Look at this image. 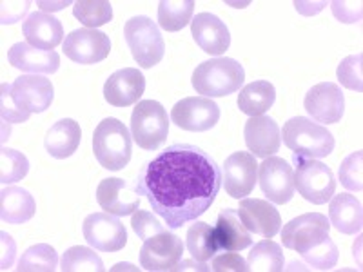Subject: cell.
Wrapping results in <instances>:
<instances>
[{
	"label": "cell",
	"mask_w": 363,
	"mask_h": 272,
	"mask_svg": "<svg viewBox=\"0 0 363 272\" xmlns=\"http://www.w3.org/2000/svg\"><path fill=\"white\" fill-rule=\"evenodd\" d=\"M362 160H363V153L362 151H356V153L349 154V157L342 162L338 171L342 186L349 191H354V193H359V191L363 189Z\"/></svg>",
	"instance_id": "obj_38"
},
{
	"label": "cell",
	"mask_w": 363,
	"mask_h": 272,
	"mask_svg": "<svg viewBox=\"0 0 363 272\" xmlns=\"http://www.w3.org/2000/svg\"><path fill=\"white\" fill-rule=\"evenodd\" d=\"M33 196L22 187H8L0 191V218L4 223L11 225H21L29 222L35 216Z\"/></svg>",
	"instance_id": "obj_27"
},
{
	"label": "cell",
	"mask_w": 363,
	"mask_h": 272,
	"mask_svg": "<svg viewBox=\"0 0 363 272\" xmlns=\"http://www.w3.org/2000/svg\"><path fill=\"white\" fill-rule=\"evenodd\" d=\"M329 222L338 232L358 234L363 227V210L352 194H336L329 203Z\"/></svg>",
	"instance_id": "obj_26"
},
{
	"label": "cell",
	"mask_w": 363,
	"mask_h": 272,
	"mask_svg": "<svg viewBox=\"0 0 363 272\" xmlns=\"http://www.w3.org/2000/svg\"><path fill=\"white\" fill-rule=\"evenodd\" d=\"M301 258L311 265V267L318 268V271H330L333 267H336L340 258V252L336 244L329 238H325L320 244L313 245L309 251H306L301 254Z\"/></svg>",
	"instance_id": "obj_36"
},
{
	"label": "cell",
	"mask_w": 363,
	"mask_h": 272,
	"mask_svg": "<svg viewBox=\"0 0 363 272\" xmlns=\"http://www.w3.org/2000/svg\"><path fill=\"white\" fill-rule=\"evenodd\" d=\"M213 231H215V239L220 251H244L252 244L251 232L240 220L238 210H222Z\"/></svg>",
	"instance_id": "obj_24"
},
{
	"label": "cell",
	"mask_w": 363,
	"mask_h": 272,
	"mask_svg": "<svg viewBox=\"0 0 363 272\" xmlns=\"http://www.w3.org/2000/svg\"><path fill=\"white\" fill-rule=\"evenodd\" d=\"M184 254V244L173 232H160L144 242L140 249V265L149 272L177 271Z\"/></svg>",
	"instance_id": "obj_10"
},
{
	"label": "cell",
	"mask_w": 363,
	"mask_h": 272,
	"mask_svg": "<svg viewBox=\"0 0 363 272\" xmlns=\"http://www.w3.org/2000/svg\"><path fill=\"white\" fill-rule=\"evenodd\" d=\"M245 144L255 158H269L281 145V132L271 116H251L244 129Z\"/></svg>",
	"instance_id": "obj_21"
},
{
	"label": "cell",
	"mask_w": 363,
	"mask_h": 272,
	"mask_svg": "<svg viewBox=\"0 0 363 272\" xmlns=\"http://www.w3.org/2000/svg\"><path fill=\"white\" fill-rule=\"evenodd\" d=\"M274 100H277L274 86L267 80H256L240 91L238 108L249 116H262L272 108Z\"/></svg>",
	"instance_id": "obj_28"
},
{
	"label": "cell",
	"mask_w": 363,
	"mask_h": 272,
	"mask_svg": "<svg viewBox=\"0 0 363 272\" xmlns=\"http://www.w3.org/2000/svg\"><path fill=\"white\" fill-rule=\"evenodd\" d=\"M222 181V169L203 149L174 144L145 164L135 189L169 229H182L211 209Z\"/></svg>",
	"instance_id": "obj_1"
},
{
	"label": "cell",
	"mask_w": 363,
	"mask_h": 272,
	"mask_svg": "<svg viewBox=\"0 0 363 272\" xmlns=\"http://www.w3.org/2000/svg\"><path fill=\"white\" fill-rule=\"evenodd\" d=\"M169 135V118L164 106L155 100L136 103L131 115V136L138 147L157 151L165 144Z\"/></svg>",
	"instance_id": "obj_6"
},
{
	"label": "cell",
	"mask_w": 363,
	"mask_h": 272,
	"mask_svg": "<svg viewBox=\"0 0 363 272\" xmlns=\"http://www.w3.org/2000/svg\"><path fill=\"white\" fill-rule=\"evenodd\" d=\"M82 140V131H80L79 122L71 118L58 120L57 124L51 125V129L45 132L44 147L45 151L57 160H64L74 154Z\"/></svg>",
	"instance_id": "obj_25"
},
{
	"label": "cell",
	"mask_w": 363,
	"mask_h": 272,
	"mask_svg": "<svg viewBox=\"0 0 363 272\" xmlns=\"http://www.w3.org/2000/svg\"><path fill=\"white\" fill-rule=\"evenodd\" d=\"M93 151L104 169L122 171L133 154V140L124 122L106 118L93 132Z\"/></svg>",
	"instance_id": "obj_4"
},
{
	"label": "cell",
	"mask_w": 363,
	"mask_h": 272,
	"mask_svg": "<svg viewBox=\"0 0 363 272\" xmlns=\"http://www.w3.org/2000/svg\"><path fill=\"white\" fill-rule=\"evenodd\" d=\"M193 87L207 98L236 93L245 82V71L235 58L216 57L200 64L193 73Z\"/></svg>",
	"instance_id": "obj_2"
},
{
	"label": "cell",
	"mask_w": 363,
	"mask_h": 272,
	"mask_svg": "<svg viewBox=\"0 0 363 272\" xmlns=\"http://www.w3.org/2000/svg\"><path fill=\"white\" fill-rule=\"evenodd\" d=\"M26 42L37 50L53 51L64 38V28L58 18L48 13H31L22 24Z\"/></svg>",
	"instance_id": "obj_23"
},
{
	"label": "cell",
	"mask_w": 363,
	"mask_h": 272,
	"mask_svg": "<svg viewBox=\"0 0 363 272\" xmlns=\"http://www.w3.org/2000/svg\"><path fill=\"white\" fill-rule=\"evenodd\" d=\"M223 183L229 196L240 200L252 193L258 180V164L251 153H233L223 164Z\"/></svg>",
	"instance_id": "obj_15"
},
{
	"label": "cell",
	"mask_w": 363,
	"mask_h": 272,
	"mask_svg": "<svg viewBox=\"0 0 363 272\" xmlns=\"http://www.w3.org/2000/svg\"><path fill=\"white\" fill-rule=\"evenodd\" d=\"M329 231L330 222L327 220V216L320 215V212H307V215L291 220L284 227L281 238H284L285 247L301 256L313 245L329 238Z\"/></svg>",
	"instance_id": "obj_9"
},
{
	"label": "cell",
	"mask_w": 363,
	"mask_h": 272,
	"mask_svg": "<svg viewBox=\"0 0 363 272\" xmlns=\"http://www.w3.org/2000/svg\"><path fill=\"white\" fill-rule=\"evenodd\" d=\"M29 9V2H2V24H13Z\"/></svg>",
	"instance_id": "obj_43"
},
{
	"label": "cell",
	"mask_w": 363,
	"mask_h": 272,
	"mask_svg": "<svg viewBox=\"0 0 363 272\" xmlns=\"http://www.w3.org/2000/svg\"><path fill=\"white\" fill-rule=\"evenodd\" d=\"M0 115H2V122H8V124H22V122H28V118L31 115L22 111L17 106V102L13 100L11 93V84H2L0 87Z\"/></svg>",
	"instance_id": "obj_39"
},
{
	"label": "cell",
	"mask_w": 363,
	"mask_h": 272,
	"mask_svg": "<svg viewBox=\"0 0 363 272\" xmlns=\"http://www.w3.org/2000/svg\"><path fill=\"white\" fill-rule=\"evenodd\" d=\"M8 60L15 69L35 74H53L60 67V57L57 51L37 50L28 42H17L8 51Z\"/></svg>",
	"instance_id": "obj_22"
},
{
	"label": "cell",
	"mask_w": 363,
	"mask_h": 272,
	"mask_svg": "<svg viewBox=\"0 0 363 272\" xmlns=\"http://www.w3.org/2000/svg\"><path fill=\"white\" fill-rule=\"evenodd\" d=\"M171 120L184 131L203 132L218 124L220 108L207 96H187L174 103Z\"/></svg>",
	"instance_id": "obj_12"
},
{
	"label": "cell",
	"mask_w": 363,
	"mask_h": 272,
	"mask_svg": "<svg viewBox=\"0 0 363 272\" xmlns=\"http://www.w3.org/2000/svg\"><path fill=\"white\" fill-rule=\"evenodd\" d=\"M247 265L249 271L255 272H281L285 265L284 251L277 242L265 238L249 252Z\"/></svg>",
	"instance_id": "obj_29"
},
{
	"label": "cell",
	"mask_w": 363,
	"mask_h": 272,
	"mask_svg": "<svg viewBox=\"0 0 363 272\" xmlns=\"http://www.w3.org/2000/svg\"><path fill=\"white\" fill-rule=\"evenodd\" d=\"M58 265V256L51 245L38 244L29 247L18 260V272H53Z\"/></svg>",
	"instance_id": "obj_33"
},
{
	"label": "cell",
	"mask_w": 363,
	"mask_h": 272,
	"mask_svg": "<svg viewBox=\"0 0 363 272\" xmlns=\"http://www.w3.org/2000/svg\"><path fill=\"white\" fill-rule=\"evenodd\" d=\"M124 37L131 50L135 62L144 69H151L162 62L165 55V42L160 29L145 15H138L125 22Z\"/></svg>",
	"instance_id": "obj_5"
},
{
	"label": "cell",
	"mask_w": 363,
	"mask_h": 272,
	"mask_svg": "<svg viewBox=\"0 0 363 272\" xmlns=\"http://www.w3.org/2000/svg\"><path fill=\"white\" fill-rule=\"evenodd\" d=\"M303 108L316 122L338 124L345 113V98L338 84L322 82L307 91Z\"/></svg>",
	"instance_id": "obj_14"
},
{
	"label": "cell",
	"mask_w": 363,
	"mask_h": 272,
	"mask_svg": "<svg viewBox=\"0 0 363 272\" xmlns=\"http://www.w3.org/2000/svg\"><path fill=\"white\" fill-rule=\"evenodd\" d=\"M96 202L109 215L129 216L138 210L140 194L122 178H106L96 189Z\"/></svg>",
	"instance_id": "obj_18"
},
{
	"label": "cell",
	"mask_w": 363,
	"mask_h": 272,
	"mask_svg": "<svg viewBox=\"0 0 363 272\" xmlns=\"http://www.w3.org/2000/svg\"><path fill=\"white\" fill-rule=\"evenodd\" d=\"M29 173V162L26 154L15 149L2 147L0 151V181L4 186L21 181Z\"/></svg>",
	"instance_id": "obj_35"
},
{
	"label": "cell",
	"mask_w": 363,
	"mask_h": 272,
	"mask_svg": "<svg viewBox=\"0 0 363 272\" xmlns=\"http://www.w3.org/2000/svg\"><path fill=\"white\" fill-rule=\"evenodd\" d=\"M284 144L294 154L303 158H325L335 149V136L322 124H316L306 116L287 120L281 131Z\"/></svg>",
	"instance_id": "obj_3"
},
{
	"label": "cell",
	"mask_w": 363,
	"mask_h": 272,
	"mask_svg": "<svg viewBox=\"0 0 363 272\" xmlns=\"http://www.w3.org/2000/svg\"><path fill=\"white\" fill-rule=\"evenodd\" d=\"M73 15L87 29H96L113 18V8L108 0H79L73 4Z\"/></svg>",
	"instance_id": "obj_34"
},
{
	"label": "cell",
	"mask_w": 363,
	"mask_h": 272,
	"mask_svg": "<svg viewBox=\"0 0 363 272\" xmlns=\"http://www.w3.org/2000/svg\"><path fill=\"white\" fill-rule=\"evenodd\" d=\"M145 91V76L136 67H124L113 73L104 86V98L113 108H129L138 103Z\"/></svg>",
	"instance_id": "obj_17"
},
{
	"label": "cell",
	"mask_w": 363,
	"mask_h": 272,
	"mask_svg": "<svg viewBox=\"0 0 363 272\" xmlns=\"http://www.w3.org/2000/svg\"><path fill=\"white\" fill-rule=\"evenodd\" d=\"M238 216L251 234L272 238L281 229V216L272 203L260 198H245L240 202Z\"/></svg>",
	"instance_id": "obj_19"
},
{
	"label": "cell",
	"mask_w": 363,
	"mask_h": 272,
	"mask_svg": "<svg viewBox=\"0 0 363 272\" xmlns=\"http://www.w3.org/2000/svg\"><path fill=\"white\" fill-rule=\"evenodd\" d=\"M131 227L133 231L136 232V236L144 239V242L147 238H151V236L160 234V232L165 231L164 225L151 212H147V210H136V212H133Z\"/></svg>",
	"instance_id": "obj_40"
},
{
	"label": "cell",
	"mask_w": 363,
	"mask_h": 272,
	"mask_svg": "<svg viewBox=\"0 0 363 272\" xmlns=\"http://www.w3.org/2000/svg\"><path fill=\"white\" fill-rule=\"evenodd\" d=\"M294 189H298L301 198L314 205H323L335 196L336 180L329 165L298 154H294Z\"/></svg>",
	"instance_id": "obj_7"
},
{
	"label": "cell",
	"mask_w": 363,
	"mask_h": 272,
	"mask_svg": "<svg viewBox=\"0 0 363 272\" xmlns=\"http://www.w3.org/2000/svg\"><path fill=\"white\" fill-rule=\"evenodd\" d=\"M258 180L262 193L269 202L284 205L294 196V171L293 165L284 158L269 157L258 165Z\"/></svg>",
	"instance_id": "obj_11"
},
{
	"label": "cell",
	"mask_w": 363,
	"mask_h": 272,
	"mask_svg": "<svg viewBox=\"0 0 363 272\" xmlns=\"http://www.w3.org/2000/svg\"><path fill=\"white\" fill-rule=\"evenodd\" d=\"M330 9L335 13V17L343 24H354V22L362 21V2H340V0H335V2H330Z\"/></svg>",
	"instance_id": "obj_42"
},
{
	"label": "cell",
	"mask_w": 363,
	"mask_h": 272,
	"mask_svg": "<svg viewBox=\"0 0 363 272\" xmlns=\"http://www.w3.org/2000/svg\"><path fill=\"white\" fill-rule=\"evenodd\" d=\"M211 271L215 272H247V261L242 258L236 251H225L223 254L213 256L211 261Z\"/></svg>",
	"instance_id": "obj_41"
},
{
	"label": "cell",
	"mask_w": 363,
	"mask_h": 272,
	"mask_svg": "<svg viewBox=\"0 0 363 272\" xmlns=\"http://www.w3.org/2000/svg\"><path fill=\"white\" fill-rule=\"evenodd\" d=\"M38 6H40L42 9H60V8H64V6H67V2L66 4L62 2V4H53V6H51L50 2H38Z\"/></svg>",
	"instance_id": "obj_46"
},
{
	"label": "cell",
	"mask_w": 363,
	"mask_h": 272,
	"mask_svg": "<svg viewBox=\"0 0 363 272\" xmlns=\"http://www.w3.org/2000/svg\"><path fill=\"white\" fill-rule=\"evenodd\" d=\"M193 0H162L158 4V24L165 31H180L193 21Z\"/></svg>",
	"instance_id": "obj_31"
},
{
	"label": "cell",
	"mask_w": 363,
	"mask_h": 272,
	"mask_svg": "<svg viewBox=\"0 0 363 272\" xmlns=\"http://www.w3.org/2000/svg\"><path fill=\"white\" fill-rule=\"evenodd\" d=\"M111 40L96 29H74L64 40V53L69 60L84 66L99 64L109 57Z\"/></svg>",
	"instance_id": "obj_13"
},
{
	"label": "cell",
	"mask_w": 363,
	"mask_h": 272,
	"mask_svg": "<svg viewBox=\"0 0 363 272\" xmlns=\"http://www.w3.org/2000/svg\"><path fill=\"white\" fill-rule=\"evenodd\" d=\"M11 93L18 108L28 115L44 113L55 98L51 80L38 74H22L21 79L11 84Z\"/></svg>",
	"instance_id": "obj_16"
},
{
	"label": "cell",
	"mask_w": 363,
	"mask_h": 272,
	"mask_svg": "<svg viewBox=\"0 0 363 272\" xmlns=\"http://www.w3.org/2000/svg\"><path fill=\"white\" fill-rule=\"evenodd\" d=\"M84 238L93 249L100 252H118L128 244L124 223L109 212H93L84 220Z\"/></svg>",
	"instance_id": "obj_8"
},
{
	"label": "cell",
	"mask_w": 363,
	"mask_h": 272,
	"mask_svg": "<svg viewBox=\"0 0 363 272\" xmlns=\"http://www.w3.org/2000/svg\"><path fill=\"white\" fill-rule=\"evenodd\" d=\"M191 35L200 45V50L215 57L225 53L231 45V35L227 26L211 13H199L191 21Z\"/></svg>",
	"instance_id": "obj_20"
},
{
	"label": "cell",
	"mask_w": 363,
	"mask_h": 272,
	"mask_svg": "<svg viewBox=\"0 0 363 272\" xmlns=\"http://www.w3.org/2000/svg\"><path fill=\"white\" fill-rule=\"evenodd\" d=\"M338 82L347 89L362 93L363 89V55L356 53L343 58L336 71Z\"/></svg>",
	"instance_id": "obj_37"
},
{
	"label": "cell",
	"mask_w": 363,
	"mask_h": 272,
	"mask_svg": "<svg viewBox=\"0 0 363 272\" xmlns=\"http://www.w3.org/2000/svg\"><path fill=\"white\" fill-rule=\"evenodd\" d=\"M177 271H202V272H206V271H211V267L209 265H206V261H191V260H182L180 264H178V267H177Z\"/></svg>",
	"instance_id": "obj_45"
},
{
	"label": "cell",
	"mask_w": 363,
	"mask_h": 272,
	"mask_svg": "<svg viewBox=\"0 0 363 272\" xmlns=\"http://www.w3.org/2000/svg\"><path fill=\"white\" fill-rule=\"evenodd\" d=\"M186 247L194 260L207 261L220 251L215 239V231L209 223L196 222L189 227L186 236Z\"/></svg>",
	"instance_id": "obj_30"
},
{
	"label": "cell",
	"mask_w": 363,
	"mask_h": 272,
	"mask_svg": "<svg viewBox=\"0 0 363 272\" xmlns=\"http://www.w3.org/2000/svg\"><path fill=\"white\" fill-rule=\"evenodd\" d=\"M2 247H4V254H2V271L11 267L13 258H15V244H13L11 236L2 232Z\"/></svg>",
	"instance_id": "obj_44"
},
{
	"label": "cell",
	"mask_w": 363,
	"mask_h": 272,
	"mask_svg": "<svg viewBox=\"0 0 363 272\" xmlns=\"http://www.w3.org/2000/svg\"><path fill=\"white\" fill-rule=\"evenodd\" d=\"M60 271L62 272H104V261L93 249L89 247H74L67 249L60 261Z\"/></svg>",
	"instance_id": "obj_32"
}]
</instances>
